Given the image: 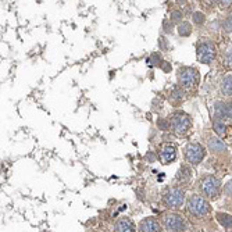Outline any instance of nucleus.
Segmentation results:
<instances>
[{
	"mask_svg": "<svg viewBox=\"0 0 232 232\" xmlns=\"http://www.w3.org/2000/svg\"><path fill=\"white\" fill-rule=\"evenodd\" d=\"M196 54H197V60L203 64H210L214 61L217 50H215V45L210 40L204 39L199 42L197 49H196Z\"/></svg>",
	"mask_w": 232,
	"mask_h": 232,
	"instance_id": "obj_6",
	"label": "nucleus"
},
{
	"mask_svg": "<svg viewBox=\"0 0 232 232\" xmlns=\"http://www.w3.org/2000/svg\"><path fill=\"white\" fill-rule=\"evenodd\" d=\"M215 113L218 114L220 118H226V120H232V103L226 102H218L215 104Z\"/></svg>",
	"mask_w": 232,
	"mask_h": 232,
	"instance_id": "obj_11",
	"label": "nucleus"
},
{
	"mask_svg": "<svg viewBox=\"0 0 232 232\" xmlns=\"http://www.w3.org/2000/svg\"><path fill=\"white\" fill-rule=\"evenodd\" d=\"M199 81V74L195 68L192 67H182V68L178 69V82H179V86H182L184 89H193V88L197 85Z\"/></svg>",
	"mask_w": 232,
	"mask_h": 232,
	"instance_id": "obj_4",
	"label": "nucleus"
},
{
	"mask_svg": "<svg viewBox=\"0 0 232 232\" xmlns=\"http://www.w3.org/2000/svg\"><path fill=\"white\" fill-rule=\"evenodd\" d=\"M161 223H163V226L166 228V231L170 232H179L186 229V224H185L184 217L177 213H166L163 215Z\"/></svg>",
	"mask_w": 232,
	"mask_h": 232,
	"instance_id": "obj_7",
	"label": "nucleus"
},
{
	"mask_svg": "<svg viewBox=\"0 0 232 232\" xmlns=\"http://www.w3.org/2000/svg\"><path fill=\"white\" fill-rule=\"evenodd\" d=\"M217 221L224 228H232V215L225 213H217Z\"/></svg>",
	"mask_w": 232,
	"mask_h": 232,
	"instance_id": "obj_16",
	"label": "nucleus"
},
{
	"mask_svg": "<svg viewBox=\"0 0 232 232\" xmlns=\"http://www.w3.org/2000/svg\"><path fill=\"white\" fill-rule=\"evenodd\" d=\"M184 88L182 86H174L171 89V92H170V97H171V100H174V102H181L182 99H184L185 93L184 91H182Z\"/></svg>",
	"mask_w": 232,
	"mask_h": 232,
	"instance_id": "obj_17",
	"label": "nucleus"
},
{
	"mask_svg": "<svg viewBox=\"0 0 232 232\" xmlns=\"http://www.w3.org/2000/svg\"><path fill=\"white\" fill-rule=\"evenodd\" d=\"M199 188L207 199H217L221 192V182L214 175H206L199 182Z\"/></svg>",
	"mask_w": 232,
	"mask_h": 232,
	"instance_id": "obj_2",
	"label": "nucleus"
},
{
	"mask_svg": "<svg viewBox=\"0 0 232 232\" xmlns=\"http://www.w3.org/2000/svg\"><path fill=\"white\" fill-rule=\"evenodd\" d=\"M160 65H161V68H163L166 73H168L170 69H171V65H170V63H167V61H163V63L160 64Z\"/></svg>",
	"mask_w": 232,
	"mask_h": 232,
	"instance_id": "obj_27",
	"label": "nucleus"
},
{
	"mask_svg": "<svg viewBox=\"0 0 232 232\" xmlns=\"http://www.w3.org/2000/svg\"><path fill=\"white\" fill-rule=\"evenodd\" d=\"M185 202V192L181 188H171L168 189L163 196V203L167 208H172V210H177Z\"/></svg>",
	"mask_w": 232,
	"mask_h": 232,
	"instance_id": "obj_5",
	"label": "nucleus"
},
{
	"mask_svg": "<svg viewBox=\"0 0 232 232\" xmlns=\"http://www.w3.org/2000/svg\"><path fill=\"white\" fill-rule=\"evenodd\" d=\"M192 178V170L188 166H182L177 172V181L179 182H189Z\"/></svg>",
	"mask_w": 232,
	"mask_h": 232,
	"instance_id": "obj_13",
	"label": "nucleus"
},
{
	"mask_svg": "<svg viewBox=\"0 0 232 232\" xmlns=\"http://www.w3.org/2000/svg\"><path fill=\"white\" fill-rule=\"evenodd\" d=\"M208 148H210L211 152H215V153H223V152H226V146L217 138L208 139Z\"/></svg>",
	"mask_w": 232,
	"mask_h": 232,
	"instance_id": "obj_14",
	"label": "nucleus"
},
{
	"mask_svg": "<svg viewBox=\"0 0 232 232\" xmlns=\"http://www.w3.org/2000/svg\"><path fill=\"white\" fill-rule=\"evenodd\" d=\"M159 157L163 164H170L177 159V149L171 143H164L159 152Z\"/></svg>",
	"mask_w": 232,
	"mask_h": 232,
	"instance_id": "obj_9",
	"label": "nucleus"
},
{
	"mask_svg": "<svg viewBox=\"0 0 232 232\" xmlns=\"http://www.w3.org/2000/svg\"><path fill=\"white\" fill-rule=\"evenodd\" d=\"M221 92L225 96H232V75H225L221 81Z\"/></svg>",
	"mask_w": 232,
	"mask_h": 232,
	"instance_id": "obj_15",
	"label": "nucleus"
},
{
	"mask_svg": "<svg viewBox=\"0 0 232 232\" xmlns=\"http://www.w3.org/2000/svg\"><path fill=\"white\" fill-rule=\"evenodd\" d=\"M223 28L226 32H232V15H229L228 18L223 22Z\"/></svg>",
	"mask_w": 232,
	"mask_h": 232,
	"instance_id": "obj_24",
	"label": "nucleus"
},
{
	"mask_svg": "<svg viewBox=\"0 0 232 232\" xmlns=\"http://www.w3.org/2000/svg\"><path fill=\"white\" fill-rule=\"evenodd\" d=\"M213 128H214V131H215V133H217L218 136H224L225 135V131H226V127H225V124L221 120H215L213 122Z\"/></svg>",
	"mask_w": 232,
	"mask_h": 232,
	"instance_id": "obj_19",
	"label": "nucleus"
},
{
	"mask_svg": "<svg viewBox=\"0 0 232 232\" xmlns=\"http://www.w3.org/2000/svg\"><path fill=\"white\" fill-rule=\"evenodd\" d=\"M139 231L157 232V231H161V226H160V223L154 217H148V218H143V220L139 223Z\"/></svg>",
	"mask_w": 232,
	"mask_h": 232,
	"instance_id": "obj_10",
	"label": "nucleus"
},
{
	"mask_svg": "<svg viewBox=\"0 0 232 232\" xmlns=\"http://www.w3.org/2000/svg\"><path fill=\"white\" fill-rule=\"evenodd\" d=\"M170 125H171V129L175 135L182 136L190 129V125H192V120L188 114L182 111H175L174 114L170 118Z\"/></svg>",
	"mask_w": 232,
	"mask_h": 232,
	"instance_id": "obj_3",
	"label": "nucleus"
},
{
	"mask_svg": "<svg viewBox=\"0 0 232 232\" xmlns=\"http://www.w3.org/2000/svg\"><path fill=\"white\" fill-rule=\"evenodd\" d=\"M192 18H193V22H195V24L202 25L203 22H204L206 17H204V14H203V13H200V11H195V13L192 14Z\"/></svg>",
	"mask_w": 232,
	"mask_h": 232,
	"instance_id": "obj_20",
	"label": "nucleus"
},
{
	"mask_svg": "<svg viewBox=\"0 0 232 232\" xmlns=\"http://www.w3.org/2000/svg\"><path fill=\"white\" fill-rule=\"evenodd\" d=\"M224 64H225V67H228L229 69H232V47L226 50L225 56H224Z\"/></svg>",
	"mask_w": 232,
	"mask_h": 232,
	"instance_id": "obj_21",
	"label": "nucleus"
},
{
	"mask_svg": "<svg viewBox=\"0 0 232 232\" xmlns=\"http://www.w3.org/2000/svg\"><path fill=\"white\" fill-rule=\"evenodd\" d=\"M186 208H188V213L196 218L206 217L210 213V204H208V202L204 197L197 196V195H193L188 199Z\"/></svg>",
	"mask_w": 232,
	"mask_h": 232,
	"instance_id": "obj_1",
	"label": "nucleus"
},
{
	"mask_svg": "<svg viewBox=\"0 0 232 232\" xmlns=\"http://www.w3.org/2000/svg\"><path fill=\"white\" fill-rule=\"evenodd\" d=\"M157 127L160 128V129H168L171 125H170V121L164 120V118H159V121H157Z\"/></svg>",
	"mask_w": 232,
	"mask_h": 232,
	"instance_id": "obj_23",
	"label": "nucleus"
},
{
	"mask_svg": "<svg viewBox=\"0 0 232 232\" xmlns=\"http://www.w3.org/2000/svg\"><path fill=\"white\" fill-rule=\"evenodd\" d=\"M182 13L179 10H174L171 11V21L172 22H182Z\"/></svg>",
	"mask_w": 232,
	"mask_h": 232,
	"instance_id": "obj_22",
	"label": "nucleus"
},
{
	"mask_svg": "<svg viewBox=\"0 0 232 232\" xmlns=\"http://www.w3.org/2000/svg\"><path fill=\"white\" fill-rule=\"evenodd\" d=\"M160 60H161V57H160V54H159V53H154V54L152 56V57L148 60V63L153 64V65H159V64H161V63H160Z\"/></svg>",
	"mask_w": 232,
	"mask_h": 232,
	"instance_id": "obj_26",
	"label": "nucleus"
},
{
	"mask_svg": "<svg viewBox=\"0 0 232 232\" xmlns=\"http://www.w3.org/2000/svg\"><path fill=\"white\" fill-rule=\"evenodd\" d=\"M218 6L223 10H228L232 7V0H218Z\"/></svg>",
	"mask_w": 232,
	"mask_h": 232,
	"instance_id": "obj_25",
	"label": "nucleus"
},
{
	"mask_svg": "<svg viewBox=\"0 0 232 232\" xmlns=\"http://www.w3.org/2000/svg\"><path fill=\"white\" fill-rule=\"evenodd\" d=\"M171 28H172V25H171V22H170V24H168V21H167V20H166V21H164V31H166V32H171Z\"/></svg>",
	"mask_w": 232,
	"mask_h": 232,
	"instance_id": "obj_28",
	"label": "nucleus"
},
{
	"mask_svg": "<svg viewBox=\"0 0 232 232\" xmlns=\"http://www.w3.org/2000/svg\"><path fill=\"white\" fill-rule=\"evenodd\" d=\"M206 157V150L200 143H189L185 149V160L192 166H197Z\"/></svg>",
	"mask_w": 232,
	"mask_h": 232,
	"instance_id": "obj_8",
	"label": "nucleus"
},
{
	"mask_svg": "<svg viewBox=\"0 0 232 232\" xmlns=\"http://www.w3.org/2000/svg\"><path fill=\"white\" fill-rule=\"evenodd\" d=\"M114 231H117V232H132V231H136V229H135V224H133L129 218L124 217V218H120V220L115 223Z\"/></svg>",
	"mask_w": 232,
	"mask_h": 232,
	"instance_id": "obj_12",
	"label": "nucleus"
},
{
	"mask_svg": "<svg viewBox=\"0 0 232 232\" xmlns=\"http://www.w3.org/2000/svg\"><path fill=\"white\" fill-rule=\"evenodd\" d=\"M177 3L178 4H185L186 3V0H177Z\"/></svg>",
	"mask_w": 232,
	"mask_h": 232,
	"instance_id": "obj_29",
	"label": "nucleus"
},
{
	"mask_svg": "<svg viewBox=\"0 0 232 232\" xmlns=\"http://www.w3.org/2000/svg\"><path fill=\"white\" fill-rule=\"evenodd\" d=\"M178 33L181 36H189L190 33H192V25L186 21L179 22V25H178Z\"/></svg>",
	"mask_w": 232,
	"mask_h": 232,
	"instance_id": "obj_18",
	"label": "nucleus"
}]
</instances>
